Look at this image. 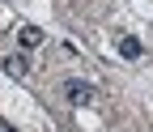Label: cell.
Wrapping results in <instances>:
<instances>
[{"label":"cell","instance_id":"6da1fadb","mask_svg":"<svg viewBox=\"0 0 153 132\" xmlns=\"http://www.w3.org/2000/svg\"><path fill=\"white\" fill-rule=\"evenodd\" d=\"M64 98H68L72 107H89L94 98H98V89H94L89 81H76V77H72V81H64Z\"/></svg>","mask_w":153,"mask_h":132},{"label":"cell","instance_id":"7a4b0ae2","mask_svg":"<svg viewBox=\"0 0 153 132\" xmlns=\"http://www.w3.org/2000/svg\"><path fill=\"white\" fill-rule=\"evenodd\" d=\"M43 39H47V34L38 30V26H22V30H17V47H22V51H34V47H43Z\"/></svg>","mask_w":153,"mask_h":132},{"label":"cell","instance_id":"3957f363","mask_svg":"<svg viewBox=\"0 0 153 132\" xmlns=\"http://www.w3.org/2000/svg\"><path fill=\"white\" fill-rule=\"evenodd\" d=\"M119 55H123V60H140V55H145V43L136 39V34H123V39H119Z\"/></svg>","mask_w":153,"mask_h":132},{"label":"cell","instance_id":"277c9868","mask_svg":"<svg viewBox=\"0 0 153 132\" xmlns=\"http://www.w3.org/2000/svg\"><path fill=\"white\" fill-rule=\"evenodd\" d=\"M4 72H9V77H26V72H30V60H26V55H9V60H4Z\"/></svg>","mask_w":153,"mask_h":132},{"label":"cell","instance_id":"5b68a950","mask_svg":"<svg viewBox=\"0 0 153 132\" xmlns=\"http://www.w3.org/2000/svg\"><path fill=\"white\" fill-rule=\"evenodd\" d=\"M0 132H13V128H4V124H0Z\"/></svg>","mask_w":153,"mask_h":132}]
</instances>
